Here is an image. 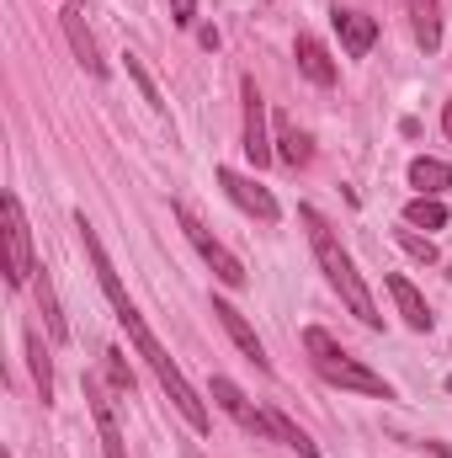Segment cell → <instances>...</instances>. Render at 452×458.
Listing matches in <instances>:
<instances>
[{"label":"cell","mask_w":452,"mask_h":458,"mask_svg":"<svg viewBox=\"0 0 452 458\" xmlns=\"http://www.w3.org/2000/svg\"><path fill=\"white\" fill-rule=\"evenodd\" d=\"M80 245H86V261H91V272H96V283H102V293H107V304H113L117 326L128 331V342L144 352V362L155 368V378H160V389L171 394V405L187 416V427L192 432H208V411H203V400H197V389L187 384V373L176 368V357L165 352V346L155 342V331L144 326V315H138V304L128 299V288H122V277H117V267L107 261V250H102V240H96V229L86 225V214H80Z\"/></svg>","instance_id":"cell-1"},{"label":"cell","mask_w":452,"mask_h":458,"mask_svg":"<svg viewBox=\"0 0 452 458\" xmlns=\"http://www.w3.org/2000/svg\"><path fill=\"white\" fill-rule=\"evenodd\" d=\"M298 219H304V229H309V245H314V256H320V267H325L331 288L346 299V310H351V315H356L367 331H378V326H383V315H378V304H372V293H367V283H362L356 261L346 256V245L336 240V229L325 225V214H314V208H298Z\"/></svg>","instance_id":"cell-2"},{"label":"cell","mask_w":452,"mask_h":458,"mask_svg":"<svg viewBox=\"0 0 452 458\" xmlns=\"http://www.w3.org/2000/svg\"><path fill=\"white\" fill-rule=\"evenodd\" d=\"M304 352H309V362H314V373H320L325 384L351 389V394H372V400H394V384H389L383 373H372L362 357H351L331 331L309 326V331H304Z\"/></svg>","instance_id":"cell-3"},{"label":"cell","mask_w":452,"mask_h":458,"mask_svg":"<svg viewBox=\"0 0 452 458\" xmlns=\"http://www.w3.org/2000/svg\"><path fill=\"white\" fill-rule=\"evenodd\" d=\"M171 214H176V225H181V234H187V240H192V245H197V256H203V261H208V267H213V277H219V283H224V288H245V267H239V256H234V250H229L224 240H219V234H213V229L203 225V219H197V214H192V208H187V203H176V208H171Z\"/></svg>","instance_id":"cell-4"},{"label":"cell","mask_w":452,"mask_h":458,"mask_svg":"<svg viewBox=\"0 0 452 458\" xmlns=\"http://www.w3.org/2000/svg\"><path fill=\"white\" fill-rule=\"evenodd\" d=\"M0 214H5V283L11 288H27L32 272H38V261H32V234H27V214H21L16 192H5Z\"/></svg>","instance_id":"cell-5"},{"label":"cell","mask_w":452,"mask_h":458,"mask_svg":"<svg viewBox=\"0 0 452 458\" xmlns=\"http://www.w3.org/2000/svg\"><path fill=\"white\" fill-rule=\"evenodd\" d=\"M213 400L224 405V416L239 427V432H250V437H261V443H266V437H277V432H272V411H261V405L234 384V378H213Z\"/></svg>","instance_id":"cell-6"},{"label":"cell","mask_w":452,"mask_h":458,"mask_svg":"<svg viewBox=\"0 0 452 458\" xmlns=\"http://www.w3.org/2000/svg\"><path fill=\"white\" fill-rule=\"evenodd\" d=\"M219 187L229 192V203H234V208H245L250 219H261V225H277V219H282L277 198H272L266 187H255V176H239V171L219 165Z\"/></svg>","instance_id":"cell-7"},{"label":"cell","mask_w":452,"mask_h":458,"mask_svg":"<svg viewBox=\"0 0 452 458\" xmlns=\"http://www.w3.org/2000/svg\"><path fill=\"white\" fill-rule=\"evenodd\" d=\"M239 102H245V155H250V165H266L277 149H272V133H266V97L255 91L250 75L239 81Z\"/></svg>","instance_id":"cell-8"},{"label":"cell","mask_w":452,"mask_h":458,"mask_svg":"<svg viewBox=\"0 0 452 458\" xmlns=\"http://www.w3.org/2000/svg\"><path fill=\"white\" fill-rule=\"evenodd\" d=\"M86 405H91V421H96V437H102V458H128L122 427H117V416H113V400H107V389L96 378H86Z\"/></svg>","instance_id":"cell-9"},{"label":"cell","mask_w":452,"mask_h":458,"mask_svg":"<svg viewBox=\"0 0 452 458\" xmlns=\"http://www.w3.org/2000/svg\"><path fill=\"white\" fill-rule=\"evenodd\" d=\"M213 315H219V326L229 331V342L239 346V352H245V357H250L255 368H272V357H266V346H261V336L250 331V320H245V315H239V310H234L229 299H213Z\"/></svg>","instance_id":"cell-10"},{"label":"cell","mask_w":452,"mask_h":458,"mask_svg":"<svg viewBox=\"0 0 452 458\" xmlns=\"http://www.w3.org/2000/svg\"><path fill=\"white\" fill-rule=\"evenodd\" d=\"M64 38H70V48H75V59H80V70L102 81V75H107V59H102V48H96L91 27H86V16H80V5L64 11Z\"/></svg>","instance_id":"cell-11"},{"label":"cell","mask_w":452,"mask_h":458,"mask_svg":"<svg viewBox=\"0 0 452 458\" xmlns=\"http://www.w3.org/2000/svg\"><path fill=\"white\" fill-rule=\"evenodd\" d=\"M331 21H336L340 48H346L351 59H362V54L378 43V21H372V16H362V11H346V5H336V11H331Z\"/></svg>","instance_id":"cell-12"},{"label":"cell","mask_w":452,"mask_h":458,"mask_svg":"<svg viewBox=\"0 0 452 458\" xmlns=\"http://www.w3.org/2000/svg\"><path fill=\"white\" fill-rule=\"evenodd\" d=\"M293 54H298V70H304L314 86H336V59H331V48H325L314 32H298Z\"/></svg>","instance_id":"cell-13"},{"label":"cell","mask_w":452,"mask_h":458,"mask_svg":"<svg viewBox=\"0 0 452 458\" xmlns=\"http://www.w3.org/2000/svg\"><path fill=\"white\" fill-rule=\"evenodd\" d=\"M405 11H410L415 43H421L426 54H437V48H442V0H405Z\"/></svg>","instance_id":"cell-14"},{"label":"cell","mask_w":452,"mask_h":458,"mask_svg":"<svg viewBox=\"0 0 452 458\" xmlns=\"http://www.w3.org/2000/svg\"><path fill=\"white\" fill-rule=\"evenodd\" d=\"M389 293H394V304H399V315H405V326L410 331H431V310H426V299L415 293V283L410 277H399V272H389Z\"/></svg>","instance_id":"cell-15"},{"label":"cell","mask_w":452,"mask_h":458,"mask_svg":"<svg viewBox=\"0 0 452 458\" xmlns=\"http://www.w3.org/2000/svg\"><path fill=\"white\" fill-rule=\"evenodd\" d=\"M410 187H421V198H437L442 187H452V171H448V160H431V155H421V160H410Z\"/></svg>","instance_id":"cell-16"},{"label":"cell","mask_w":452,"mask_h":458,"mask_svg":"<svg viewBox=\"0 0 452 458\" xmlns=\"http://www.w3.org/2000/svg\"><path fill=\"white\" fill-rule=\"evenodd\" d=\"M277 155L288 160V165H309V133L304 128H293V123H277Z\"/></svg>","instance_id":"cell-17"},{"label":"cell","mask_w":452,"mask_h":458,"mask_svg":"<svg viewBox=\"0 0 452 458\" xmlns=\"http://www.w3.org/2000/svg\"><path fill=\"white\" fill-rule=\"evenodd\" d=\"M27 357H32L38 394H43V405H48V400H54V362H48V352H43V336H38V331H27Z\"/></svg>","instance_id":"cell-18"},{"label":"cell","mask_w":452,"mask_h":458,"mask_svg":"<svg viewBox=\"0 0 452 458\" xmlns=\"http://www.w3.org/2000/svg\"><path fill=\"white\" fill-rule=\"evenodd\" d=\"M38 304H43L48 336H54V342H70V326H64V315H59V299H54V283H48V277H38Z\"/></svg>","instance_id":"cell-19"},{"label":"cell","mask_w":452,"mask_h":458,"mask_svg":"<svg viewBox=\"0 0 452 458\" xmlns=\"http://www.w3.org/2000/svg\"><path fill=\"white\" fill-rule=\"evenodd\" d=\"M405 225L410 229H442L448 225V208H442L437 198H415V203L405 208Z\"/></svg>","instance_id":"cell-20"},{"label":"cell","mask_w":452,"mask_h":458,"mask_svg":"<svg viewBox=\"0 0 452 458\" xmlns=\"http://www.w3.org/2000/svg\"><path fill=\"white\" fill-rule=\"evenodd\" d=\"M272 432H277V443H288V448H298V458H320V443H309L282 411H272Z\"/></svg>","instance_id":"cell-21"},{"label":"cell","mask_w":452,"mask_h":458,"mask_svg":"<svg viewBox=\"0 0 452 458\" xmlns=\"http://www.w3.org/2000/svg\"><path fill=\"white\" fill-rule=\"evenodd\" d=\"M107 373H113L117 394H133V373H128V362H122V352H117V346H107Z\"/></svg>","instance_id":"cell-22"},{"label":"cell","mask_w":452,"mask_h":458,"mask_svg":"<svg viewBox=\"0 0 452 458\" xmlns=\"http://www.w3.org/2000/svg\"><path fill=\"white\" fill-rule=\"evenodd\" d=\"M399 245H405L415 261H437V245H431V240H421L415 229H399Z\"/></svg>","instance_id":"cell-23"},{"label":"cell","mask_w":452,"mask_h":458,"mask_svg":"<svg viewBox=\"0 0 452 458\" xmlns=\"http://www.w3.org/2000/svg\"><path fill=\"white\" fill-rule=\"evenodd\" d=\"M128 75H133V81H138V91H144V97H149V102H155V107H165V102H160V91H155V81H149V75H144V64H138V54H128Z\"/></svg>","instance_id":"cell-24"},{"label":"cell","mask_w":452,"mask_h":458,"mask_svg":"<svg viewBox=\"0 0 452 458\" xmlns=\"http://www.w3.org/2000/svg\"><path fill=\"white\" fill-rule=\"evenodd\" d=\"M171 21L176 27H192L197 21V0H171Z\"/></svg>","instance_id":"cell-25"},{"label":"cell","mask_w":452,"mask_h":458,"mask_svg":"<svg viewBox=\"0 0 452 458\" xmlns=\"http://www.w3.org/2000/svg\"><path fill=\"white\" fill-rule=\"evenodd\" d=\"M197 43L203 48H219V27H197Z\"/></svg>","instance_id":"cell-26"},{"label":"cell","mask_w":452,"mask_h":458,"mask_svg":"<svg viewBox=\"0 0 452 458\" xmlns=\"http://www.w3.org/2000/svg\"><path fill=\"white\" fill-rule=\"evenodd\" d=\"M442 133H448V139H452V102H448V107H442Z\"/></svg>","instance_id":"cell-27"},{"label":"cell","mask_w":452,"mask_h":458,"mask_svg":"<svg viewBox=\"0 0 452 458\" xmlns=\"http://www.w3.org/2000/svg\"><path fill=\"white\" fill-rule=\"evenodd\" d=\"M448 394H452V378H448Z\"/></svg>","instance_id":"cell-28"},{"label":"cell","mask_w":452,"mask_h":458,"mask_svg":"<svg viewBox=\"0 0 452 458\" xmlns=\"http://www.w3.org/2000/svg\"><path fill=\"white\" fill-rule=\"evenodd\" d=\"M187 458H197V454H187Z\"/></svg>","instance_id":"cell-29"},{"label":"cell","mask_w":452,"mask_h":458,"mask_svg":"<svg viewBox=\"0 0 452 458\" xmlns=\"http://www.w3.org/2000/svg\"><path fill=\"white\" fill-rule=\"evenodd\" d=\"M75 5H80V0H75Z\"/></svg>","instance_id":"cell-30"}]
</instances>
